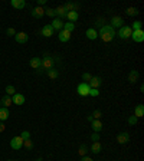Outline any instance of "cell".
Instances as JSON below:
<instances>
[{"mask_svg": "<svg viewBox=\"0 0 144 161\" xmlns=\"http://www.w3.org/2000/svg\"><path fill=\"white\" fill-rule=\"evenodd\" d=\"M115 30L112 28H111L110 24H105V26H101V29H100V32H98V36L101 38V40L102 42H105V43H108V42H111L112 39L115 38Z\"/></svg>", "mask_w": 144, "mask_h": 161, "instance_id": "cell-1", "label": "cell"}, {"mask_svg": "<svg viewBox=\"0 0 144 161\" xmlns=\"http://www.w3.org/2000/svg\"><path fill=\"white\" fill-rule=\"evenodd\" d=\"M40 69H45V71H51V69H55V61L53 58L49 55V53H45L42 59V66Z\"/></svg>", "mask_w": 144, "mask_h": 161, "instance_id": "cell-2", "label": "cell"}, {"mask_svg": "<svg viewBox=\"0 0 144 161\" xmlns=\"http://www.w3.org/2000/svg\"><path fill=\"white\" fill-rule=\"evenodd\" d=\"M89 85L88 84H85V82H81L79 85H78V88H77V91H78V95L79 96H88L89 95Z\"/></svg>", "mask_w": 144, "mask_h": 161, "instance_id": "cell-3", "label": "cell"}, {"mask_svg": "<svg viewBox=\"0 0 144 161\" xmlns=\"http://www.w3.org/2000/svg\"><path fill=\"white\" fill-rule=\"evenodd\" d=\"M23 138L22 137H13L10 140V147L13 148V150H20V148L23 147Z\"/></svg>", "mask_w": 144, "mask_h": 161, "instance_id": "cell-4", "label": "cell"}, {"mask_svg": "<svg viewBox=\"0 0 144 161\" xmlns=\"http://www.w3.org/2000/svg\"><path fill=\"white\" fill-rule=\"evenodd\" d=\"M131 33H133V30H131L130 26H123V28H120L118 36L121 39H128V38H131Z\"/></svg>", "mask_w": 144, "mask_h": 161, "instance_id": "cell-5", "label": "cell"}, {"mask_svg": "<svg viewBox=\"0 0 144 161\" xmlns=\"http://www.w3.org/2000/svg\"><path fill=\"white\" fill-rule=\"evenodd\" d=\"M131 39L137 43H141L144 40V32L143 29H140V30H133V33H131Z\"/></svg>", "mask_w": 144, "mask_h": 161, "instance_id": "cell-6", "label": "cell"}, {"mask_svg": "<svg viewBox=\"0 0 144 161\" xmlns=\"http://www.w3.org/2000/svg\"><path fill=\"white\" fill-rule=\"evenodd\" d=\"M117 142H118V144H127V142H130V134L127 133V131L120 133L117 135Z\"/></svg>", "mask_w": 144, "mask_h": 161, "instance_id": "cell-7", "label": "cell"}, {"mask_svg": "<svg viewBox=\"0 0 144 161\" xmlns=\"http://www.w3.org/2000/svg\"><path fill=\"white\" fill-rule=\"evenodd\" d=\"M101 82H102V79L101 78H98V76H92L91 80L88 82V85H89V88L91 89H98L101 85Z\"/></svg>", "mask_w": 144, "mask_h": 161, "instance_id": "cell-8", "label": "cell"}, {"mask_svg": "<svg viewBox=\"0 0 144 161\" xmlns=\"http://www.w3.org/2000/svg\"><path fill=\"white\" fill-rule=\"evenodd\" d=\"M43 14H45V9L42 6H36L35 9H32V16L35 19H40V17H43Z\"/></svg>", "mask_w": 144, "mask_h": 161, "instance_id": "cell-9", "label": "cell"}, {"mask_svg": "<svg viewBox=\"0 0 144 161\" xmlns=\"http://www.w3.org/2000/svg\"><path fill=\"white\" fill-rule=\"evenodd\" d=\"M14 39H16V42L17 43H26L28 42V33H25V32H16V35H14Z\"/></svg>", "mask_w": 144, "mask_h": 161, "instance_id": "cell-10", "label": "cell"}, {"mask_svg": "<svg viewBox=\"0 0 144 161\" xmlns=\"http://www.w3.org/2000/svg\"><path fill=\"white\" fill-rule=\"evenodd\" d=\"M123 23H124V20L121 19L120 16H112V19H111V28H123Z\"/></svg>", "mask_w": 144, "mask_h": 161, "instance_id": "cell-11", "label": "cell"}, {"mask_svg": "<svg viewBox=\"0 0 144 161\" xmlns=\"http://www.w3.org/2000/svg\"><path fill=\"white\" fill-rule=\"evenodd\" d=\"M53 32H55V30L52 29L51 24H45V26L42 28V30H40V33H42L45 38H51V36L53 35Z\"/></svg>", "mask_w": 144, "mask_h": 161, "instance_id": "cell-12", "label": "cell"}, {"mask_svg": "<svg viewBox=\"0 0 144 161\" xmlns=\"http://www.w3.org/2000/svg\"><path fill=\"white\" fill-rule=\"evenodd\" d=\"M51 26H52L53 30H62V29H63V22H62V19H59V17L53 19L52 23H51Z\"/></svg>", "mask_w": 144, "mask_h": 161, "instance_id": "cell-13", "label": "cell"}, {"mask_svg": "<svg viewBox=\"0 0 144 161\" xmlns=\"http://www.w3.org/2000/svg\"><path fill=\"white\" fill-rule=\"evenodd\" d=\"M13 104V101H12V96L10 95H5L2 99H0V107H5V108H9L10 105Z\"/></svg>", "mask_w": 144, "mask_h": 161, "instance_id": "cell-14", "label": "cell"}, {"mask_svg": "<svg viewBox=\"0 0 144 161\" xmlns=\"http://www.w3.org/2000/svg\"><path fill=\"white\" fill-rule=\"evenodd\" d=\"M29 65L33 68V69H40V66H42V59H40V58H32V59L29 61Z\"/></svg>", "mask_w": 144, "mask_h": 161, "instance_id": "cell-15", "label": "cell"}, {"mask_svg": "<svg viewBox=\"0 0 144 161\" xmlns=\"http://www.w3.org/2000/svg\"><path fill=\"white\" fill-rule=\"evenodd\" d=\"M12 101H13L14 105H23L25 104V96L22 94H14L12 96Z\"/></svg>", "mask_w": 144, "mask_h": 161, "instance_id": "cell-16", "label": "cell"}, {"mask_svg": "<svg viewBox=\"0 0 144 161\" xmlns=\"http://www.w3.org/2000/svg\"><path fill=\"white\" fill-rule=\"evenodd\" d=\"M58 38H59V40H61V42H68V40L71 39V33H69V32H66L65 29H62V30L59 32V35H58Z\"/></svg>", "mask_w": 144, "mask_h": 161, "instance_id": "cell-17", "label": "cell"}, {"mask_svg": "<svg viewBox=\"0 0 144 161\" xmlns=\"http://www.w3.org/2000/svg\"><path fill=\"white\" fill-rule=\"evenodd\" d=\"M140 78V73L138 71H135V69H133V71L128 73V80H130V84H135L137 80H138Z\"/></svg>", "mask_w": 144, "mask_h": 161, "instance_id": "cell-18", "label": "cell"}, {"mask_svg": "<svg viewBox=\"0 0 144 161\" xmlns=\"http://www.w3.org/2000/svg\"><path fill=\"white\" fill-rule=\"evenodd\" d=\"M10 5L13 6L14 9L20 10V9H23L25 6H26V3H25V0H10Z\"/></svg>", "mask_w": 144, "mask_h": 161, "instance_id": "cell-19", "label": "cell"}, {"mask_svg": "<svg viewBox=\"0 0 144 161\" xmlns=\"http://www.w3.org/2000/svg\"><path fill=\"white\" fill-rule=\"evenodd\" d=\"M66 10H65V7H63V5L62 6H58L56 9H55V16H59V19L61 17H66Z\"/></svg>", "mask_w": 144, "mask_h": 161, "instance_id": "cell-20", "label": "cell"}, {"mask_svg": "<svg viewBox=\"0 0 144 161\" xmlns=\"http://www.w3.org/2000/svg\"><path fill=\"white\" fill-rule=\"evenodd\" d=\"M144 115V105L143 104H138L134 109V117L135 118H141Z\"/></svg>", "mask_w": 144, "mask_h": 161, "instance_id": "cell-21", "label": "cell"}, {"mask_svg": "<svg viewBox=\"0 0 144 161\" xmlns=\"http://www.w3.org/2000/svg\"><path fill=\"white\" fill-rule=\"evenodd\" d=\"M9 108H5V107H0V121L3 122L9 118Z\"/></svg>", "mask_w": 144, "mask_h": 161, "instance_id": "cell-22", "label": "cell"}, {"mask_svg": "<svg viewBox=\"0 0 144 161\" xmlns=\"http://www.w3.org/2000/svg\"><path fill=\"white\" fill-rule=\"evenodd\" d=\"M92 125V129L95 131V133H100L101 129H102V122H101V119H94L91 122Z\"/></svg>", "mask_w": 144, "mask_h": 161, "instance_id": "cell-23", "label": "cell"}, {"mask_svg": "<svg viewBox=\"0 0 144 161\" xmlns=\"http://www.w3.org/2000/svg\"><path fill=\"white\" fill-rule=\"evenodd\" d=\"M85 35H86V38L88 39H91V40H95L97 38H98V33H97L95 32V29H88V30H86L85 32Z\"/></svg>", "mask_w": 144, "mask_h": 161, "instance_id": "cell-24", "label": "cell"}, {"mask_svg": "<svg viewBox=\"0 0 144 161\" xmlns=\"http://www.w3.org/2000/svg\"><path fill=\"white\" fill-rule=\"evenodd\" d=\"M78 16H79L78 12H68V13H66V19L69 20L71 23H74V22H77V20H78Z\"/></svg>", "mask_w": 144, "mask_h": 161, "instance_id": "cell-25", "label": "cell"}, {"mask_svg": "<svg viewBox=\"0 0 144 161\" xmlns=\"http://www.w3.org/2000/svg\"><path fill=\"white\" fill-rule=\"evenodd\" d=\"M102 150V145H101V142L100 141H97V142H94L91 145V151L94 152V154H98V152Z\"/></svg>", "mask_w": 144, "mask_h": 161, "instance_id": "cell-26", "label": "cell"}, {"mask_svg": "<svg viewBox=\"0 0 144 161\" xmlns=\"http://www.w3.org/2000/svg\"><path fill=\"white\" fill-rule=\"evenodd\" d=\"M86 152H88V147H86L85 144H82L81 147L78 148V155H81V157H85V155H86Z\"/></svg>", "mask_w": 144, "mask_h": 161, "instance_id": "cell-27", "label": "cell"}, {"mask_svg": "<svg viewBox=\"0 0 144 161\" xmlns=\"http://www.w3.org/2000/svg\"><path fill=\"white\" fill-rule=\"evenodd\" d=\"M46 73H48V78H49V79H56L58 76H59V73H58L56 69H51V71H46Z\"/></svg>", "mask_w": 144, "mask_h": 161, "instance_id": "cell-28", "label": "cell"}, {"mask_svg": "<svg viewBox=\"0 0 144 161\" xmlns=\"http://www.w3.org/2000/svg\"><path fill=\"white\" fill-rule=\"evenodd\" d=\"M63 29H65L66 32H69V33H72V32H74V29H75V24L71 23V22H68V23H63Z\"/></svg>", "mask_w": 144, "mask_h": 161, "instance_id": "cell-29", "label": "cell"}, {"mask_svg": "<svg viewBox=\"0 0 144 161\" xmlns=\"http://www.w3.org/2000/svg\"><path fill=\"white\" fill-rule=\"evenodd\" d=\"M23 147L26 148V150H32V148H33V142H32L30 138H28V140H25L23 141Z\"/></svg>", "mask_w": 144, "mask_h": 161, "instance_id": "cell-30", "label": "cell"}, {"mask_svg": "<svg viewBox=\"0 0 144 161\" xmlns=\"http://www.w3.org/2000/svg\"><path fill=\"white\" fill-rule=\"evenodd\" d=\"M141 26H143V23H141L140 20H135L134 23H133V26H130V28H131V30H140Z\"/></svg>", "mask_w": 144, "mask_h": 161, "instance_id": "cell-31", "label": "cell"}, {"mask_svg": "<svg viewBox=\"0 0 144 161\" xmlns=\"http://www.w3.org/2000/svg\"><path fill=\"white\" fill-rule=\"evenodd\" d=\"M91 115H92V118H94V119H101V117H102V112H101L100 109H95V111H94Z\"/></svg>", "mask_w": 144, "mask_h": 161, "instance_id": "cell-32", "label": "cell"}, {"mask_svg": "<svg viewBox=\"0 0 144 161\" xmlns=\"http://www.w3.org/2000/svg\"><path fill=\"white\" fill-rule=\"evenodd\" d=\"M6 92H7V95H14V94H16L14 86L13 85H7V86H6Z\"/></svg>", "mask_w": 144, "mask_h": 161, "instance_id": "cell-33", "label": "cell"}, {"mask_svg": "<svg viewBox=\"0 0 144 161\" xmlns=\"http://www.w3.org/2000/svg\"><path fill=\"white\" fill-rule=\"evenodd\" d=\"M138 13V10L135 9V7H128V9H127V14H128V16H134V14H137Z\"/></svg>", "mask_w": 144, "mask_h": 161, "instance_id": "cell-34", "label": "cell"}, {"mask_svg": "<svg viewBox=\"0 0 144 161\" xmlns=\"http://www.w3.org/2000/svg\"><path fill=\"white\" fill-rule=\"evenodd\" d=\"M91 78H92V75H91V73H88V72H85V73L82 75V79H84V82H85V84H88V82L91 80Z\"/></svg>", "mask_w": 144, "mask_h": 161, "instance_id": "cell-35", "label": "cell"}, {"mask_svg": "<svg viewBox=\"0 0 144 161\" xmlns=\"http://www.w3.org/2000/svg\"><path fill=\"white\" fill-rule=\"evenodd\" d=\"M137 121H138V118H135L134 115L128 117V124H130V125H135V124H137Z\"/></svg>", "mask_w": 144, "mask_h": 161, "instance_id": "cell-36", "label": "cell"}, {"mask_svg": "<svg viewBox=\"0 0 144 161\" xmlns=\"http://www.w3.org/2000/svg\"><path fill=\"white\" fill-rule=\"evenodd\" d=\"M45 14H48L49 17H55V10L53 9H45Z\"/></svg>", "mask_w": 144, "mask_h": 161, "instance_id": "cell-37", "label": "cell"}, {"mask_svg": "<svg viewBox=\"0 0 144 161\" xmlns=\"http://www.w3.org/2000/svg\"><path fill=\"white\" fill-rule=\"evenodd\" d=\"M91 140H92V142L100 141V134H98V133H94V134L91 135Z\"/></svg>", "mask_w": 144, "mask_h": 161, "instance_id": "cell-38", "label": "cell"}, {"mask_svg": "<svg viewBox=\"0 0 144 161\" xmlns=\"http://www.w3.org/2000/svg\"><path fill=\"white\" fill-rule=\"evenodd\" d=\"M6 33L9 35V36H14V35H16V30H14L13 28H7V30H6Z\"/></svg>", "mask_w": 144, "mask_h": 161, "instance_id": "cell-39", "label": "cell"}, {"mask_svg": "<svg viewBox=\"0 0 144 161\" xmlns=\"http://www.w3.org/2000/svg\"><path fill=\"white\" fill-rule=\"evenodd\" d=\"M20 137L23 138V140H28V138H30V134H29L28 131H23V133L20 134Z\"/></svg>", "mask_w": 144, "mask_h": 161, "instance_id": "cell-40", "label": "cell"}, {"mask_svg": "<svg viewBox=\"0 0 144 161\" xmlns=\"http://www.w3.org/2000/svg\"><path fill=\"white\" fill-rule=\"evenodd\" d=\"M89 95H91V96H98L100 92H98V89H89Z\"/></svg>", "mask_w": 144, "mask_h": 161, "instance_id": "cell-41", "label": "cell"}, {"mask_svg": "<svg viewBox=\"0 0 144 161\" xmlns=\"http://www.w3.org/2000/svg\"><path fill=\"white\" fill-rule=\"evenodd\" d=\"M81 161H94V160H92V158H91V157H81Z\"/></svg>", "mask_w": 144, "mask_h": 161, "instance_id": "cell-42", "label": "cell"}, {"mask_svg": "<svg viewBox=\"0 0 144 161\" xmlns=\"http://www.w3.org/2000/svg\"><path fill=\"white\" fill-rule=\"evenodd\" d=\"M6 129V127H5V124L2 122V121H0V133H3V131H5Z\"/></svg>", "mask_w": 144, "mask_h": 161, "instance_id": "cell-43", "label": "cell"}, {"mask_svg": "<svg viewBox=\"0 0 144 161\" xmlns=\"http://www.w3.org/2000/svg\"><path fill=\"white\" fill-rule=\"evenodd\" d=\"M102 22H104L102 19H98V20H97V26H100V29H101V24H102Z\"/></svg>", "mask_w": 144, "mask_h": 161, "instance_id": "cell-44", "label": "cell"}, {"mask_svg": "<svg viewBox=\"0 0 144 161\" xmlns=\"http://www.w3.org/2000/svg\"><path fill=\"white\" fill-rule=\"evenodd\" d=\"M45 3H46V0H38V5H39V6L45 5Z\"/></svg>", "mask_w": 144, "mask_h": 161, "instance_id": "cell-45", "label": "cell"}, {"mask_svg": "<svg viewBox=\"0 0 144 161\" xmlns=\"http://www.w3.org/2000/svg\"><path fill=\"white\" fill-rule=\"evenodd\" d=\"M86 119H88L89 122H92V121H94V118H92V115H88V117H86Z\"/></svg>", "mask_w": 144, "mask_h": 161, "instance_id": "cell-46", "label": "cell"}]
</instances>
